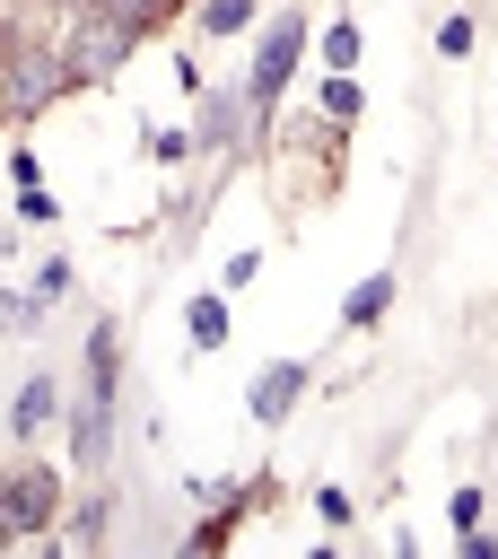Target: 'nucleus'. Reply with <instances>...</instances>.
Masks as SVG:
<instances>
[{
    "label": "nucleus",
    "instance_id": "nucleus-8",
    "mask_svg": "<svg viewBox=\"0 0 498 559\" xmlns=\"http://www.w3.org/2000/svg\"><path fill=\"white\" fill-rule=\"evenodd\" d=\"M96 9H105V17H122V26H131V35H140V26H149V17H157V0H96Z\"/></svg>",
    "mask_w": 498,
    "mask_h": 559
},
{
    "label": "nucleus",
    "instance_id": "nucleus-10",
    "mask_svg": "<svg viewBox=\"0 0 498 559\" xmlns=\"http://www.w3.org/2000/svg\"><path fill=\"white\" fill-rule=\"evenodd\" d=\"M384 288H393V280H367V288L349 297V323H367V314H384Z\"/></svg>",
    "mask_w": 498,
    "mask_h": 559
},
{
    "label": "nucleus",
    "instance_id": "nucleus-9",
    "mask_svg": "<svg viewBox=\"0 0 498 559\" xmlns=\"http://www.w3.org/2000/svg\"><path fill=\"white\" fill-rule=\"evenodd\" d=\"M323 52H332V70H349V61H358V26H332V35H323Z\"/></svg>",
    "mask_w": 498,
    "mask_h": 559
},
{
    "label": "nucleus",
    "instance_id": "nucleus-7",
    "mask_svg": "<svg viewBox=\"0 0 498 559\" xmlns=\"http://www.w3.org/2000/svg\"><path fill=\"white\" fill-rule=\"evenodd\" d=\"M192 341H201V349H218V341H227V306H218V297H201V306H192Z\"/></svg>",
    "mask_w": 498,
    "mask_h": 559
},
{
    "label": "nucleus",
    "instance_id": "nucleus-1",
    "mask_svg": "<svg viewBox=\"0 0 498 559\" xmlns=\"http://www.w3.org/2000/svg\"><path fill=\"white\" fill-rule=\"evenodd\" d=\"M122 52H131V26H122V17H105L96 0H87V9L70 17V35H61V70H70L79 87H87V79H114V70H122Z\"/></svg>",
    "mask_w": 498,
    "mask_h": 559
},
{
    "label": "nucleus",
    "instance_id": "nucleus-4",
    "mask_svg": "<svg viewBox=\"0 0 498 559\" xmlns=\"http://www.w3.org/2000/svg\"><path fill=\"white\" fill-rule=\"evenodd\" d=\"M9 79H17V87H9V105H17V114H35L44 96H61V87H70V70H61L52 52H26V61L9 70Z\"/></svg>",
    "mask_w": 498,
    "mask_h": 559
},
{
    "label": "nucleus",
    "instance_id": "nucleus-5",
    "mask_svg": "<svg viewBox=\"0 0 498 559\" xmlns=\"http://www.w3.org/2000/svg\"><path fill=\"white\" fill-rule=\"evenodd\" d=\"M297 393H306V367H288V358H280V367H262V384H253V419H280Z\"/></svg>",
    "mask_w": 498,
    "mask_h": 559
},
{
    "label": "nucleus",
    "instance_id": "nucleus-6",
    "mask_svg": "<svg viewBox=\"0 0 498 559\" xmlns=\"http://www.w3.org/2000/svg\"><path fill=\"white\" fill-rule=\"evenodd\" d=\"M44 419H52V384H44V376H35V384H26V393H17V437H35V428H44Z\"/></svg>",
    "mask_w": 498,
    "mask_h": 559
},
{
    "label": "nucleus",
    "instance_id": "nucleus-11",
    "mask_svg": "<svg viewBox=\"0 0 498 559\" xmlns=\"http://www.w3.org/2000/svg\"><path fill=\"white\" fill-rule=\"evenodd\" d=\"M201 17H210V35H236V26H245V0H218V9H201Z\"/></svg>",
    "mask_w": 498,
    "mask_h": 559
},
{
    "label": "nucleus",
    "instance_id": "nucleus-2",
    "mask_svg": "<svg viewBox=\"0 0 498 559\" xmlns=\"http://www.w3.org/2000/svg\"><path fill=\"white\" fill-rule=\"evenodd\" d=\"M52 507H61V480H52V472H17L9 498H0V524L35 533V524H52Z\"/></svg>",
    "mask_w": 498,
    "mask_h": 559
},
{
    "label": "nucleus",
    "instance_id": "nucleus-3",
    "mask_svg": "<svg viewBox=\"0 0 498 559\" xmlns=\"http://www.w3.org/2000/svg\"><path fill=\"white\" fill-rule=\"evenodd\" d=\"M288 61H297V17L262 35V52H253V105H271V96H280V79H288Z\"/></svg>",
    "mask_w": 498,
    "mask_h": 559
}]
</instances>
